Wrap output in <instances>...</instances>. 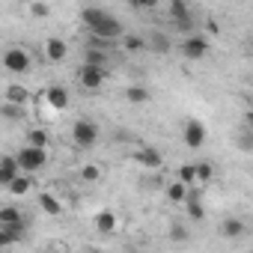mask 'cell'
<instances>
[{"mask_svg": "<svg viewBox=\"0 0 253 253\" xmlns=\"http://www.w3.org/2000/svg\"><path fill=\"white\" fill-rule=\"evenodd\" d=\"M244 119H247V125L253 128V110H250V113H244Z\"/></svg>", "mask_w": 253, "mask_h": 253, "instance_id": "33", "label": "cell"}, {"mask_svg": "<svg viewBox=\"0 0 253 253\" xmlns=\"http://www.w3.org/2000/svg\"><path fill=\"white\" fill-rule=\"evenodd\" d=\"M167 15L173 18V24H185V21H191L194 15H191V9L185 6V3H179V0H173V3L167 6Z\"/></svg>", "mask_w": 253, "mask_h": 253, "instance_id": "18", "label": "cell"}, {"mask_svg": "<svg viewBox=\"0 0 253 253\" xmlns=\"http://www.w3.org/2000/svg\"><path fill=\"white\" fill-rule=\"evenodd\" d=\"M104 78H107V72L104 69H95V66H81V72H78V84L86 92H98L104 86Z\"/></svg>", "mask_w": 253, "mask_h": 253, "instance_id": "4", "label": "cell"}, {"mask_svg": "<svg viewBox=\"0 0 253 253\" xmlns=\"http://www.w3.org/2000/svg\"><path fill=\"white\" fill-rule=\"evenodd\" d=\"M3 69L12 72V75H27L33 69V60L24 48H6L3 51Z\"/></svg>", "mask_w": 253, "mask_h": 253, "instance_id": "2", "label": "cell"}, {"mask_svg": "<svg viewBox=\"0 0 253 253\" xmlns=\"http://www.w3.org/2000/svg\"><path fill=\"white\" fill-rule=\"evenodd\" d=\"M0 226H24V217L15 206H3L0 209Z\"/></svg>", "mask_w": 253, "mask_h": 253, "instance_id": "16", "label": "cell"}, {"mask_svg": "<svg viewBox=\"0 0 253 253\" xmlns=\"http://www.w3.org/2000/svg\"><path fill=\"white\" fill-rule=\"evenodd\" d=\"M39 206H42V211H48V214H54V217H57V214H63L60 200H57L54 194H48V191H45V194H39Z\"/></svg>", "mask_w": 253, "mask_h": 253, "instance_id": "22", "label": "cell"}, {"mask_svg": "<svg viewBox=\"0 0 253 253\" xmlns=\"http://www.w3.org/2000/svg\"><path fill=\"white\" fill-rule=\"evenodd\" d=\"M42 253H57V250H42Z\"/></svg>", "mask_w": 253, "mask_h": 253, "instance_id": "34", "label": "cell"}, {"mask_svg": "<svg viewBox=\"0 0 253 253\" xmlns=\"http://www.w3.org/2000/svg\"><path fill=\"white\" fill-rule=\"evenodd\" d=\"M244 220H238V217H226L223 220V226H220V232H223V238H229V241H235V238H241L244 235Z\"/></svg>", "mask_w": 253, "mask_h": 253, "instance_id": "15", "label": "cell"}, {"mask_svg": "<svg viewBox=\"0 0 253 253\" xmlns=\"http://www.w3.org/2000/svg\"><path fill=\"white\" fill-rule=\"evenodd\" d=\"M209 54V39L206 36H185V42H182V57L185 60H203Z\"/></svg>", "mask_w": 253, "mask_h": 253, "instance_id": "5", "label": "cell"}, {"mask_svg": "<svg viewBox=\"0 0 253 253\" xmlns=\"http://www.w3.org/2000/svg\"><path fill=\"white\" fill-rule=\"evenodd\" d=\"M30 101V92H27V86H18V84H12V86H6V104H15V107H24Z\"/></svg>", "mask_w": 253, "mask_h": 253, "instance_id": "14", "label": "cell"}, {"mask_svg": "<svg viewBox=\"0 0 253 253\" xmlns=\"http://www.w3.org/2000/svg\"><path fill=\"white\" fill-rule=\"evenodd\" d=\"M24 140H27V146H33V149H45V146L51 143V134H48V128H30Z\"/></svg>", "mask_w": 253, "mask_h": 253, "instance_id": "17", "label": "cell"}, {"mask_svg": "<svg viewBox=\"0 0 253 253\" xmlns=\"http://www.w3.org/2000/svg\"><path fill=\"white\" fill-rule=\"evenodd\" d=\"M45 57H48L51 63H63V60L69 57V45H66V39L51 36V39L45 42Z\"/></svg>", "mask_w": 253, "mask_h": 253, "instance_id": "10", "label": "cell"}, {"mask_svg": "<svg viewBox=\"0 0 253 253\" xmlns=\"http://www.w3.org/2000/svg\"><path fill=\"white\" fill-rule=\"evenodd\" d=\"M3 116L15 119V116H24V107H15V104H3Z\"/></svg>", "mask_w": 253, "mask_h": 253, "instance_id": "32", "label": "cell"}, {"mask_svg": "<svg viewBox=\"0 0 253 253\" xmlns=\"http://www.w3.org/2000/svg\"><path fill=\"white\" fill-rule=\"evenodd\" d=\"M98 176H101V170H98L95 164H86V167L81 170V179H84V182H95Z\"/></svg>", "mask_w": 253, "mask_h": 253, "instance_id": "30", "label": "cell"}, {"mask_svg": "<svg viewBox=\"0 0 253 253\" xmlns=\"http://www.w3.org/2000/svg\"><path fill=\"white\" fill-rule=\"evenodd\" d=\"M170 238H173L176 244H182V241H188V229H185L182 223H173V226H170Z\"/></svg>", "mask_w": 253, "mask_h": 253, "instance_id": "29", "label": "cell"}, {"mask_svg": "<svg viewBox=\"0 0 253 253\" xmlns=\"http://www.w3.org/2000/svg\"><path fill=\"white\" fill-rule=\"evenodd\" d=\"M214 179V167L209 161H197V185H209Z\"/></svg>", "mask_w": 253, "mask_h": 253, "instance_id": "27", "label": "cell"}, {"mask_svg": "<svg viewBox=\"0 0 253 253\" xmlns=\"http://www.w3.org/2000/svg\"><path fill=\"white\" fill-rule=\"evenodd\" d=\"M122 48L128 51V54H140V51H146V48H149V42H146V39H140V36H125V39H122Z\"/></svg>", "mask_w": 253, "mask_h": 253, "instance_id": "25", "label": "cell"}, {"mask_svg": "<svg viewBox=\"0 0 253 253\" xmlns=\"http://www.w3.org/2000/svg\"><path fill=\"white\" fill-rule=\"evenodd\" d=\"M176 179H179L182 185H188V188H200V185H197V164H182Z\"/></svg>", "mask_w": 253, "mask_h": 253, "instance_id": "23", "label": "cell"}, {"mask_svg": "<svg viewBox=\"0 0 253 253\" xmlns=\"http://www.w3.org/2000/svg\"><path fill=\"white\" fill-rule=\"evenodd\" d=\"M149 48L158 51V54H164V51H170V39H167L164 33H152V36H149Z\"/></svg>", "mask_w": 253, "mask_h": 253, "instance_id": "28", "label": "cell"}, {"mask_svg": "<svg viewBox=\"0 0 253 253\" xmlns=\"http://www.w3.org/2000/svg\"><path fill=\"white\" fill-rule=\"evenodd\" d=\"M134 161H137V164H143L146 170H158V167L164 164L161 152H158V149H152V146H143V149H137V152H134Z\"/></svg>", "mask_w": 253, "mask_h": 253, "instance_id": "11", "label": "cell"}, {"mask_svg": "<svg viewBox=\"0 0 253 253\" xmlns=\"http://www.w3.org/2000/svg\"><path fill=\"white\" fill-rule=\"evenodd\" d=\"M185 143H188L191 149H200V146L206 143V125H203L200 119H188V122H185Z\"/></svg>", "mask_w": 253, "mask_h": 253, "instance_id": "7", "label": "cell"}, {"mask_svg": "<svg viewBox=\"0 0 253 253\" xmlns=\"http://www.w3.org/2000/svg\"><path fill=\"white\" fill-rule=\"evenodd\" d=\"M30 15H36V18H48V15H51V6H45V3H30Z\"/></svg>", "mask_w": 253, "mask_h": 253, "instance_id": "31", "label": "cell"}, {"mask_svg": "<svg viewBox=\"0 0 253 253\" xmlns=\"http://www.w3.org/2000/svg\"><path fill=\"white\" fill-rule=\"evenodd\" d=\"M89 253H92V250H89Z\"/></svg>", "mask_w": 253, "mask_h": 253, "instance_id": "35", "label": "cell"}, {"mask_svg": "<svg viewBox=\"0 0 253 253\" xmlns=\"http://www.w3.org/2000/svg\"><path fill=\"white\" fill-rule=\"evenodd\" d=\"M21 164V173H36L48 164V152L45 149H33V146H21V152L15 155Z\"/></svg>", "mask_w": 253, "mask_h": 253, "instance_id": "3", "label": "cell"}, {"mask_svg": "<svg viewBox=\"0 0 253 253\" xmlns=\"http://www.w3.org/2000/svg\"><path fill=\"white\" fill-rule=\"evenodd\" d=\"M45 104L54 107V110H66V107H69V89L60 86V84L48 86V89H45Z\"/></svg>", "mask_w": 253, "mask_h": 253, "instance_id": "8", "label": "cell"}, {"mask_svg": "<svg viewBox=\"0 0 253 253\" xmlns=\"http://www.w3.org/2000/svg\"><path fill=\"white\" fill-rule=\"evenodd\" d=\"M72 140H75V146H81V149H92V146L98 143V125L89 122V119H78V122L72 125Z\"/></svg>", "mask_w": 253, "mask_h": 253, "instance_id": "1", "label": "cell"}, {"mask_svg": "<svg viewBox=\"0 0 253 253\" xmlns=\"http://www.w3.org/2000/svg\"><path fill=\"white\" fill-rule=\"evenodd\" d=\"M107 18H110V12H107V9H101V6H86V9L81 12V21L86 24V30H92V27L104 24Z\"/></svg>", "mask_w": 253, "mask_h": 253, "instance_id": "12", "label": "cell"}, {"mask_svg": "<svg viewBox=\"0 0 253 253\" xmlns=\"http://www.w3.org/2000/svg\"><path fill=\"white\" fill-rule=\"evenodd\" d=\"M30 188H33V182H30V176H27V173H21V176H18V179H15V182H12L9 188H6V191H9L12 197H24V194H27Z\"/></svg>", "mask_w": 253, "mask_h": 253, "instance_id": "24", "label": "cell"}, {"mask_svg": "<svg viewBox=\"0 0 253 253\" xmlns=\"http://www.w3.org/2000/svg\"><path fill=\"white\" fill-rule=\"evenodd\" d=\"M84 66H95V69H104L107 66V54L101 51V48H86V54H84Z\"/></svg>", "mask_w": 253, "mask_h": 253, "instance_id": "19", "label": "cell"}, {"mask_svg": "<svg viewBox=\"0 0 253 253\" xmlns=\"http://www.w3.org/2000/svg\"><path fill=\"white\" fill-rule=\"evenodd\" d=\"M116 214L110 211V209H101L98 214H95V232H101V235H110L113 229H116Z\"/></svg>", "mask_w": 253, "mask_h": 253, "instance_id": "13", "label": "cell"}, {"mask_svg": "<svg viewBox=\"0 0 253 253\" xmlns=\"http://www.w3.org/2000/svg\"><path fill=\"white\" fill-rule=\"evenodd\" d=\"M18 176H21V164H18L15 155H3V158H0V185L9 188Z\"/></svg>", "mask_w": 253, "mask_h": 253, "instance_id": "6", "label": "cell"}, {"mask_svg": "<svg viewBox=\"0 0 253 253\" xmlns=\"http://www.w3.org/2000/svg\"><path fill=\"white\" fill-rule=\"evenodd\" d=\"M125 98H128L131 104H146L149 101V89L146 86H128L125 89Z\"/></svg>", "mask_w": 253, "mask_h": 253, "instance_id": "26", "label": "cell"}, {"mask_svg": "<svg viewBox=\"0 0 253 253\" xmlns=\"http://www.w3.org/2000/svg\"><path fill=\"white\" fill-rule=\"evenodd\" d=\"M188 191H191V188L176 179V182L167 185V200H170V203H185V200H188Z\"/></svg>", "mask_w": 253, "mask_h": 253, "instance_id": "21", "label": "cell"}, {"mask_svg": "<svg viewBox=\"0 0 253 253\" xmlns=\"http://www.w3.org/2000/svg\"><path fill=\"white\" fill-rule=\"evenodd\" d=\"M24 238V226H0V244H15Z\"/></svg>", "mask_w": 253, "mask_h": 253, "instance_id": "20", "label": "cell"}, {"mask_svg": "<svg viewBox=\"0 0 253 253\" xmlns=\"http://www.w3.org/2000/svg\"><path fill=\"white\" fill-rule=\"evenodd\" d=\"M185 206H188V214H191V220H206V206H203V191L200 188H191L188 191V200H185Z\"/></svg>", "mask_w": 253, "mask_h": 253, "instance_id": "9", "label": "cell"}]
</instances>
